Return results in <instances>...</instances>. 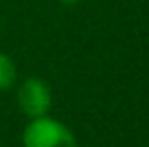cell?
<instances>
[{"instance_id": "1", "label": "cell", "mask_w": 149, "mask_h": 147, "mask_svg": "<svg viewBox=\"0 0 149 147\" xmlns=\"http://www.w3.org/2000/svg\"><path fill=\"white\" fill-rule=\"evenodd\" d=\"M24 147H80L74 132L58 119H52L48 115L35 117L28 121V125L22 132Z\"/></svg>"}, {"instance_id": "3", "label": "cell", "mask_w": 149, "mask_h": 147, "mask_svg": "<svg viewBox=\"0 0 149 147\" xmlns=\"http://www.w3.org/2000/svg\"><path fill=\"white\" fill-rule=\"evenodd\" d=\"M17 80V67L9 54L0 52V91L11 89Z\"/></svg>"}, {"instance_id": "4", "label": "cell", "mask_w": 149, "mask_h": 147, "mask_svg": "<svg viewBox=\"0 0 149 147\" xmlns=\"http://www.w3.org/2000/svg\"><path fill=\"white\" fill-rule=\"evenodd\" d=\"M61 2H65V4H76L78 0H61Z\"/></svg>"}, {"instance_id": "2", "label": "cell", "mask_w": 149, "mask_h": 147, "mask_svg": "<svg viewBox=\"0 0 149 147\" xmlns=\"http://www.w3.org/2000/svg\"><path fill=\"white\" fill-rule=\"evenodd\" d=\"M17 104L28 119L43 117L52 108V91L41 78H26L17 89Z\"/></svg>"}]
</instances>
